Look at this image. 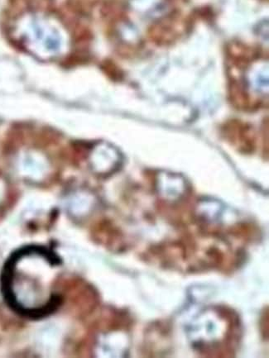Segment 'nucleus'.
Listing matches in <instances>:
<instances>
[{
  "label": "nucleus",
  "mask_w": 269,
  "mask_h": 358,
  "mask_svg": "<svg viewBox=\"0 0 269 358\" xmlns=\"http://www.w3.org/2000/svg\"><path fill=\"white\" fill-rule=\"evenodd\" d=\"M58 264L57 257L46 249L33 248L18 252L4 271L8 300L27 315L38 316L51 311L57 301L46 292L48 287L43 285V278Z\"/></svg>",
  "instance_id": "1"
},
{
  "label": "nucleus",
  "mask_w": 269,
  "mask_h": 358,
  "mask_svg": "<svg viewBox=\"0 0 269 358\" xmlns=\"http://www.w3.org/2000/svg\"><path fill=\"white\" fill-rule=\"evenodd\" d=\"M13 41L36 55L48 54V50L59 48L67 41V31L62 21L53 13L27 10L18 15L9 25Z\"/></svg>",
  "instance_id": "2"
},
{
  "label": "nucleus",
  "mask_w": 269,
  "mask_h": 358,
  "mask_svg": "<svg viewBox=\"0 0 269 358\" xmlns=\"http://www.w3.org/2000/svg\"><path fill=\"white\" fill-rule=\"evenodd\" d=\"M221 134L226 141L240 153H252L256 148V134L251 125L243 121H227L222 126Z\"/></svg>",
  "instance_id": "3"
}]
</instances>
